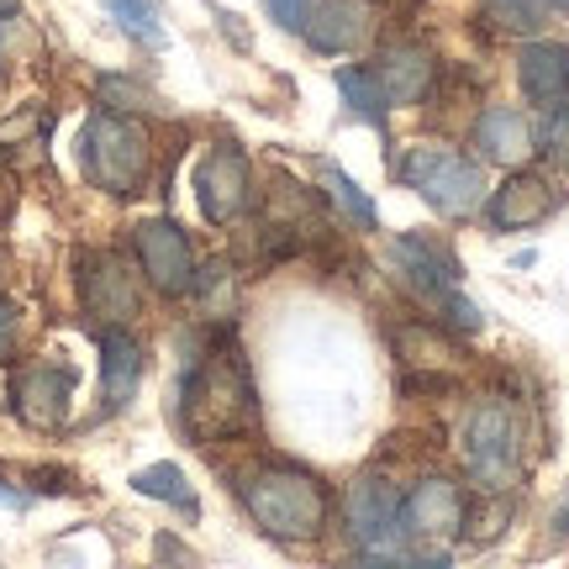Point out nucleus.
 <instances>
[{
	"label": "nucleus",
	"mask_w": 569,
	"mask_h": 569,
	"mask_svg": "<svg viewBox=\"0 0 569 569\" xmlns=\"http://www.w3.org/2000/svg\"><path fill=\"white\" fill-rule=\"evenodd\" d=\"M565 206V190L559 180L538 174V169H507V180L496 184L480 206V222L496 232V238H511V232H528V227H543Z\"/></svg>",
	"instance_id": "nucleus-8"
},
{
	"label": "nucleus",
	"mask_w": 569,
	"mask_h": 569,
	"mask_svg": "<svg viewBox=\"0 0 569 569\" xmlns=\"http://www.w3.org/2000/svg\"><path fill=\"white\" fill-rule=\"evenodd\" d=\"M459 448H465L469 480L486 490V496H507L522 480L528 443H522V422H517V407H511L507 396H480L469 407Z\"/></svg>",
	"instance_id": "nucleus-5"
},
{
	"label": "nucleus",
	"mask_w": 569,
	"mask_h": 569,
	"mask_svg": "<svg viewBox=\"0 0 569 569\" xmlns=\"http://www.w3.org/2000/svg\"><path fill=\"white\" fill-rule=\"evenodd\" d=\"M11 401H17V417L38 432H59L69 422V407H74V369L69 365H27L11 386Z\"/></svg>",
	"instance_id": "nucleus-13"
},
{
	"label": "nucleus",
	"mask_w": 569,
	"mask_h": 569,
	"mask_svg": "<svg viewBox=\"0 0 569 569\" xmlns=\"http://www.w3.org/2000/svg\"><path fill=\"white\" fill-rule=\"evenodd\" d=\"M106 11H111V21H117L132 42L163 48V21H159V6H153V0H106Z\"/></svg>",
	"instance_id": "nucleus-22"
},
{
	"label": "nucleus",
	"mask_w": 569,
	"mask_h": 569,
	"mask_svg": "<svg viewBox=\"0 0 569 569\" xmlns=\"http://www.w3.org/2000/svg\"><path fill=\"white\" fill-rule=\"evenodd\" d=\"M469 142H475V159L496 163V169H522V163L538 153L532 148V122L522 106H480V117L469 127Z\"/></svg>",
	"instance_id": "nucleus-17"
},
{
	"label": "nucleus",
	"mask_w": 569,
	"mask_h": 569,
	"mask_svg": "<svg viewBox=\"0 0 569 569\" xmlns=\"http://www.w3.org/2000/svg\"><path fill=\"white\" fill-rule=\"evenodd\" d=\"M148 353L127 327H101V401L106 411H127L142 386Z\"/></svg>",
	"instance_id": "nucleus-18"
},
{
	"label": "nucleus",
	"mask_w": 569,
	"mask_h": 569,
	"mask_svg": "<svg viewBox=\"0 0 569 569\" xmlns=\"http://www.w3.org/2000/svg\"><path fill=\"white\" fill-rule=\"evenodd\" d=\"M390 169H396V180L407 184V190H417L448 222L480 217V206L490 196L480 159H469L465 148H453V142H407Z\"/></svg>",
	"instance_id": "nucleus-3"
},
{
	"label": "nucleus",
	"mask_w": 569,
	"mask_h": 569,
	"mask_svg": "<svg viewBox=\"0 0 569 569\" xmlns=\"http://www.w3.org/2000/svg\"><path fill=\"white\" fill-rule=\"evenodd\" d=\"M549 17H569V0H549Z\"/></svg>",
	"instance_id": "nucleus-29"
},
{
	"label": "nucleus",
	"mask_w": 569,
	"mask_h": 569,
	"mask_svg": "<svg viewBox=\"0 0 569 569\" xmlns=\"http://www.w3.org/2000/svg\"><path fill=\"white\" fill-rule=\"evenodd\" d=\"M264 11L280 32H296V38H301L306 17H311V0H264Z\"/></svg>",
	"instance_id": "nucleus-26"
},
{
	"label": "nucleus",
	"mask_w": 569,
	"mask_h": 569,
	"mask_svg": "<svg viewBox=\"0 0 569 569\" xmlns=\"http://www.w3.org/2000/svg\"><path fill=\"white\" fill-rule=\"evenodd\" d=\"M532 148H538L553 169H565L569 174V101L538 111V122H532Z\"/></svg>",
	"instance_id": "nucleus-24"
},
{
	"label": "nucleus",
	"mask_w": 569,
	"mask_h": 569,
	"mask_svg": "<svg viewBox=\"0 0 569 569\" xmlns=\"http://www.w3.org/2000/svg\"><path fill=\"white\" fill-rule=\"evenodd\" d=\"M517 90L528 106H559L569 101V42L565 38H532L517 42Z\"/></svg>",
	"instance_id": "nucleus-16"
},
{
	"label": "nucleus",
	"mask_w": 569,
	"mask_h": 569,
	"mask_svg": "<svg viewBox=\"0 0 569 569\" xmlns=\"http://www.w3.org/2000/svg\"><path fill=\"white\" fill-rule=\"evenodd\" d=\"M132 490H138V496H148V501H163V507H174L180 517H190V522L201 517L196 486H190V480H184V469L169 465V459H163V465L138 469V475H132Z\"/></svg>",
	"instance_id": "nucleus-20"
},
{
	"label": "nucleus",
	"mask_w": 569,
	"mask_h": 569,
	"mask_svg": "<svg viewBox=\"0 0 569 569\" xmlns=\"http://www.w3.org/2000/svg\"><path fill=\"white\" fill-rule=\"evenodd\" d=\"M469 496L453 475H417L401 490V511H396V532H401V559H443V549L465 532Z\"/></svg>",
	"instance_id": "nucleus-6"
},
{
	"label": "nucleus",
	"mask_w": 569,
	"mask_h": 569,
	"mask_svg": "<svg viewBox=\"0 0 569 569\" xmlns=\"http://www.w3.org/2000/svg\"><path fill=\"white\" fill-rule=\"evenodd\" d=\"M553 528H559V538H569V496H565V507H559V517H553Z\"/></svg>",
	"instance_id": "nucleus-28"
},
{
	"label": "nucleus",
	"mask_w": 569,
	"mask_h": 569,
	"mask_svg": "<svg viewBox=\"0 0 569 569\" xmlns=\"http://www.w3.org/2000/svg\"><path fill=\"white\" fill-rule=\"evenodd\" d=\"M259 417L253 386H248L243 353L232 343H211L184 369L180 386V422L196 443H232L238 432H248Z\"/></svg>",
	"instance_id": "nucleus-2"
},
{
	"label": "nucleus",
	"mask_w": 569,
	"mask_h": 569,
	"mask_svg": "<svg viewBox=\"0 0 569 569\" xmlns=\"http://www.w3.org/2000/svg\"><path fill=\"white\" fill-rule=\"evenodd\" d=\"M301 38L311 53L338 59V53H359L375 38V6L369 0H311Z\"/></svg>",
	"instance_id": "nucleus-15"
},
{
	"label": "nucleus",
	"mask_w": 569,
	"mask_h": 569,
	"mask_svg": "<svg viewBox=\"0 0 569 569\" xmlns=\"http://www.w3.org/2000/svg\"><path fill=\"white\" fill-rule=\"evenodd\" d=\"M132 253H138L142 280L153 284L159 296H190L196 284V243L180 222L169 217H148V222L132 227Z\"/></svg>",
	"instance_id": "nucleus-9"
},
{
	"label": "nucleus",
	"mask_w": 569,
	"mask_h": 569,
	"mask_svg": "<svg viewBox=\"0 0 569 569\" xmlns=\"http://www.w3.org/2000/svg\"><path fill=\"white\" fill-rule=\"evenodd\" d=\"M396 511H401V486L386 475H353L338 496V528L353 543L359 559H401V532H396Z\"/></svg>",
	"instance_id": "nucleus-7"
},
{
	"label": "nucleus",
	"mask_w": 569,
	"mask_h": 569,
	"mask_svg": "<svg viewBox=\"0 0 569 569\" xmlns=\"http://www.w3.org/2000/svg\"><path fill=\"white\" fill-rule=\"evenodd\" d=\"M390 269H396V280L407 284L417 301H438L465 274L459 259H453V248L443 238H432V232H396L390 238Z\"/></svg>",
	"instance_id": "nucleus-12"
},
{
	"label": "nucleus",
	"mask_w": 569,
	"mask_h": 569,
	"mask_svg": "<svg viewBox=\"0 0 569 569\" xmlns=\"http://www.w3.org/2000/svg\"><path fill=\"white\" fill-rule=\"evenodd\" d=\"M432 311H438V322L448 327V332H465V338H475L480 327H486V317H480V306L469 301L465 290L453 284V290H443L438 301H432Z\"/></svg>",
	"instance_id": "nucleus-25"
},
{
	"label": "nucleus",
	"mask_w": 569,
	"mask_h": 569,
	"mask_svg": "<svg viewBox=\"0 0 569 569\" xmlns=\"http://www.w3.org/2000/svg\"><path fill=\"white\" fill-rule=\"evenodd\" d=\"M238 501H243L248 522L274 538V543H317L327 528H332V501H327V486L311 475L306 465H284V459H269V465H253L238 475Z\"/></svg>",
	"instance_id": "nucleus-1"
},
{
	"label": "nucleus",
	"mask_w": 569,
	"mask_h": 569,
	"mask_svg": "<svg viewBox=\"0 0 569 569\" xmlns=\"http://www.w3.org/2000/svg\"><path fill=\"white\" fill-rule=\"evenodd\" d=\"M196 206L206 222H238L253 211V163L238 142H217L201 163H196Z\"/></svg>",
	"instance_id": "nucleus-10"
},
{
	"label": "nucleus",
	"mask_w": 569,
	"mask_h": 569,
	"mask_svg": "<svg viewBox=\"0 0 569 569\" xmlns=\"http://www.w3.org/2000/svg\"><path fill=\"white\" fill-rule=\"evenodd\" d=\"M17 338H21V311H17V301L0 296V365L17 353Z\"/></svg>",
	"instance_id": "nucleus-27"
},
{
	"label": "nucleus",
	"mask_w": 569,
	"mask_h": 569,
	"mask_svg": "<svg viewBox=\"0 0 569 569\" xmlns=\"http://www.w3.org/2000/svg\"><path fill=\"white\" fill-rule=\"evenodd\" d=\"M480 6H486V21H490V27L517 32V38L543 32V21H549V0H480Z\"/></svg>",
	"instance_id": "nucleus-23"
},
{
	"label": "nucleus",
	"mask_w": 569,
	"mask_h": 569,
	"mask_svg": "<svg viewBox=\"0 0 569 569\" xmlns=\"http://www.w3.org/2000/svg\"><path fill=\"white\" fill-rule=\"evenodd\" d=\"M332 80H338V96H343V106H348V117H353V122L386 132L390 96H386V84H380V74H375V63H343Z\"/></svg>",
	"instance_id": "nucleus-19"
},
{
	"label": "nucleus",
	"mask_w": 569,
	"mask_h": 569,
	"mask_svg": "<svg viewBox=\"0 0 569 569\" xmlns=\"http://www.w3.org/2000/svg\"><path fill=\"white\" fill-rule=\"evenodd\" d=\"M80 306L101 327H127L142 311L138 274L117 253H84L80 259Z\"/></svg>",
	"instance_id": "nucleus-11"
},
{
	"label": "nucleus",
	"mask_w": 569,
	"mask_h": 569,
	"mask_svg": "<svg viewBox=\"0 0 569 569\" xmlns=\"http://www.w3.org/2000/svg\"><path fill=\"white\" fill-rule=\"evenodd\" d=\"M80 169L84 180L106 196H142V184L153 174V132L138 117L122 111H96L80 132Z\"/></svg>",
	"instance_id": "nucleus-4"
},
{
	"label": "nucleus",
	"mask_w": 569,
	"mask_h": 569,
	"mask_svg": "<svg viewBox=\"0 0 569 569\" xmlns=\"http://www.w3.org/2000/svg\"><path fill=\"white\" fill-rule=\"evenodd\" d=\"M375 74L386 84L390 106H422L432 101V90H438V74H443V63L438 53L417 38H390L380 48V59H375Z\"/></svg>",
	"instance_id": "nucleus-14"
},
{
	"label": "nucleus",
	"mask_w": 569,
	"mask_h": 569,
	"mask_svg": "<svg viewBox=\"0 0 569 569\" xmlns=\"http://www.w3.org/2000/svg\"><path fill=\"white\" fill-rule=\"evenodd\" d=\"M317 174H322L327 196H332V201L343 206V217H348V222H353V227H365V232H375V227H380L375 196H369V190H359V180H348V174H343V169H338L332 159L317 163Z\"/></svg>",
	"instance_id": "nucleus-21"
}]
</instances>
